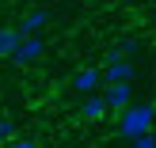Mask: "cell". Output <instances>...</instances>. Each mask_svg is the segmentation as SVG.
Wrapping results in <instances>:
<instances>
[{"label":"cell","instance_id":"6da1fadb","mask_svg":"<svg viewBox=\"0 0 156 148\" xmlns=\"http://www.w3.org/2000/svg\"><path fill=\"white\" fill-rule=\"evenodd\" d=\"M152 118H156V110L149 103H133L129 110L118 114V133L126 137V141H137V137L152 133Z\"/></svg>","mask_w":156,"mask_h":148},{"label":"cell","instance_id":"7a4b0ae2","mask_svg":"<svg viewBox=\"0 0 156 148\" xmlns=\"http://www.w3.org/2000/svg\"><path fill=\"white\" fill-rule=\"evenodd\" d=\"M133 76H137V68H133L129 57H122L118 50L107 53V68H103V80L107 84H133Z\"/></svg>","mask_w":156,"mask_h":148},{"label":"cell","instance_id":"3957f363","mask_svg":"<svg viewBox=\"0 0 156 148\" xmlns=\"http://www.w3.org/2000/svg\"><path fill=\"white\" fill-rule=\"evenodd\" d=\"M42 53H46V38H42V34H23L19 50H15L8 61H12V65H34Z\"/></svg>","mask_w":156,"mask_h":148},{"label":"cell","instance_id":"277c9868","mask_svg":"<svg viewBox=\"0 0 156 148\" xmlns=\"http://www.w3.org/2000/svg\"><path fill=\"white\" fill-rule=\"evenodd\" d=\"M103 99H107V106L111 110H129L133 106V84H107V91H103Z\"/></svg>","mask_w":156,"mask_h":148},{"label":"cell","instance_id":"5b68a950","mask_svg":"<svg viewBox=\"0 0 156 148\" xmlns=\"http://www.w3.org/2000/svg\"><path fill=\"white\" fill-rule=\"evenodd\" d=\"M103 84H107V80H103V68H80V72L73 76V91H80L84 99H88V95H95Z\"/></svg>","mask_w":156,"mask_h":148},{"label":"cell","instance_id":"8992f818","mask_svg":"<svg viewBox=\"0 0 156 148\" xmlns=\"http://www.w3.org/2000/svg\"><path fill=\"white\" fill-rule=\"evenodd\" d=\"M42 27H50V12H46V8H30V12L23 15V23H19L23 34H38Z\"/></svg>","mask_w":156,"mask_h":148},{"label":"cell","instance_id":"52a82bcc","mask_svg":"<svg viewBox=\"0 0 156 148\" xmlns=\"http://www.w3.org/2000/svg\"><path fill=\"white\" fill-rule=\"evenodd\" d=\"M23 42V30L19 27H0V57H12Z\"/></svg>","mask_w":156,"mask_h":148},{"label":"cell","instance_id":"ba28073f","mask_svg":"<svg viewBox=\"0 0 156 148\" xmlns=\"http://www.w3.org/2000/svg\"><path fill=\"white\" fill-rule=\"evenodd\" d=\"M107 110H111V106H107V99H103V95H88V99H84V106H80V114H84L88 122H99Z\"/></svg>","mask_w":156,"mask_h":148},{"label":"cell","instance_id":"9c48e42d","mask_svg":"<svg viewBox=\"0 0 156 148\" xmlns=\"http://www.w3.org/2000/svg\"><path fill=\"white\" fill-rule=\"evenodd\" d=\"M0 141H8V144L15 141V122L8 118V114H0Z\"/></svg>","mask_w":156,"mask_h":148},{"label":"cell","instance_id":"30bf717a","mask_svg":"<svg viewBox=\"0 0 156 148\" xmlns=\"http://www.w3.org/2000/svg\"><path fill=\"white\" fill-rule=\"evenodd\" d=\"M118 53H122V57H137V53H141V42H137V38H122Z\"/></svg>","mask_w":156,"mask_h":148},{"label":"cell","instance_id":"8fae6325","mask_svg":"<svg viewBox=\"0 0 156 148\" xmlns=\"http://www.w3.org/2000/svg\"><path fill=\"white\" fill-rule=\"evenodd\" d=\"M129 148H156V133H145L137 141H129Z\"/></svg>","mask_w":156,"mask_h":148},{"label":"cell","instance_id":"7c38bea8","mask_svg":"<svg viewBox=\"0 0 156 148\" xmlns=\"http://www.w3.org/2000/svg\"><path fill=\"white\" fill-rule=\"evenodd\" d=\"M8 148H38V144H34V141H12Z\"/></svg>","mask_w":156,"mask_h":148}]
</instances>
